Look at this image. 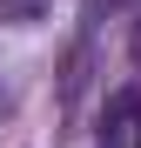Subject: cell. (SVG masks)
Segmentation results:
<instances>
[{"label": "cell", "instance_id": "1", "mask_svg": "<svg viewBox=\"0 0 141 148\" xmlns=\"http://www.w3.org/2000/svg\"><path fill=\"white\" fill-rule=\"evenodd\" d=\"M134 108H141V94H134Z\"/></svg>", "mask_w": 141, "mask_h": 148}]
</instances>
